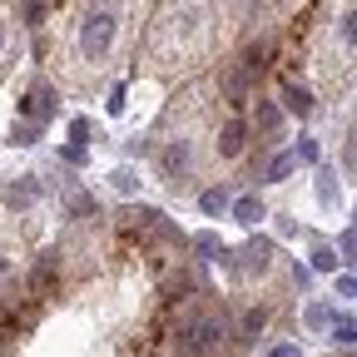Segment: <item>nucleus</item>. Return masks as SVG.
Instances as JSON below:
<instances>
[{
    "label": "nucleus",
    "mask_w": 357,
    "mask_h": 357,
    "mask_svg": "<svg viewBox=\"0 0 357 357\" xmlns=\"http://www.w3.org/2000/svg\"><path fill=\"white\" fill-rule=\"evenodd\" d=\"M312 268H337V253L323 243V248H312Z\"/></svg>",
    "instance_id": "obj_19"
},
{
    "label": "nucleus",
    "mask_w": 357,
    "mask_h": 357,
    "mask_svg": "<svg viewBox=\"0 0 357 357\" xmlns=\"http://www.w3.org/2000/svg\"><path fill=\"white\" fill-rule=\"evenodd\" d=\"M328 323H333V318H328V307L312 303V307H307V328H328Z\"/></svg>",
    "instance_id": "obj_21"
},
{
    "label": "nucleus",
    "mask_w": 357,
    "mask_h": 357,
    "mask_svg": "<svg viewBox=\"0 0 357 357\" xmlns=\"http://www.w3.org/2000/svg\"><path fill=\"white\" fill-rule=\"evenodd\" d=\"M293 159H303V164H312V159H318V139H303V144L293 149Z\"/></svg>",
    "instance_id": "obj_20"
},
{
    "label": "nucleus",
    "mask_w": 357,
    "mask_h": 357,
    "mask_svg": "<svg viewBox=\"0 0 357 357\" xmlns=\"http://www.w3.org/2000/svg\"><path fill=\"white\" fill-rule=\"evenodd\" d=\"M293 169H298V159H293V154H278L273 164H268V178H273V184H278V178H288Z\"/></svg>",
    "instance_id": "obj_15"
},
{
    "label": "nucleus",
    "mask_w": 357,
    "mask_h": 357,
    "mask_svg": "<svg viewBox=\"0 0 357 357\" xmlns=\"http://www.w3.org/2000/svg\"><path fill=\"white\" fill-rule=\"evenodd\" d=\"M60 283H65V263H60V253H40V263L30 268V283H25L30 298H35V303H40V298H50Z\"/></svg>",
    "instance_id": "obj_2"
},
{
    "label": "nucleus",
    "mask_w": 357,
    "mask_h": 357,
    "mask_svg": "<svg viewBox=\"0 0 357 357\" xmlns=\"http://www.w3.org/2000/svg\"><path fill=\"white\" fill-rule=\"evenodd\" d=\"M20 15H25V25H45V15H50V6H25Z\"/></svg>",
    "instance_id": "obj_22"
},
{
    "label": "nucleus",
    "mask_w": 357,
    "mask_h": 357,
    "mask_svg": "<svg viewBox=\"0 0 357 357\" xmlns=\"http://www.w3.org/2000/svg\"><path fill=\"white\" fill-rule=\"evenodd\" d=\"M283 105H288V114H312V95L303 84H283Z\"/></svg>",
    "instance_id": "obj_11"
},
{
    "label": "nucleus",
    "mask_w": 357,
    "mask_h": 357,
    "mask_svg": "<svg viewBox=\"0 0 357 357\" xmlns=\"http://www.w3.org/2000/svg\"><path fill=\"white\" fill-rule=\"evenodd\" d=\"M159 169H164V178H169L174 189L189 184V139H169L159 149Z\"/></svg>",
    "instance_id": "obj_4"
},
{
    "label": "nucleus",
    "mask_w": 357,
    "mask_h": 357,
    "mask_svg": "<svg viewBox=\"0 0 357 357\" xmlns=\"http://www.w3.org/2000/svg\"><path fill=\"white\" fill-rule=\"evenodd\" d=\"M35 134H40L35 124H15V139H20V144H35Z\"/></svg>",
    "instance_id": "obj_25"
},
{
    "label": "nucleus",
    "mask_w": 357,
    "mask_h": 357,
    "mask_svg": "<svg viewBox=\"0 0 357 357\" xmlns=\"http://www.w3.org/2000/svg\"><path fill=\"white\" fill-rule=\"evenodd\" d=\"M234 218H238V223H258V218H263V204H258L253 194H243V199L234 204Z\"/></svg>",
    "instance_id": "obj_13"
},
{
    "label": "nucleus",
    "mask_w": 357,
    "mask_h": 357,
    "mask_svg": "<svg viewBox=\"0 0 357 357\" xmlns=\"http://www.w3.org/2000/svg\"><path fill=\"white\" fill-rule=\"evenodd\" d=\"M70 213H75V218H89V213H95V199H89V194H75V199H70Z\"/></svg>",
    "instance_id": "obj_18"
},
{
    "label": "nucleus",
    "mask_w": 357,
    "mask_h": 357,
    "mask_svg": "<svg viewBox=\"0 0 357 357\" xmlns=\"http://www.w3.org/2000/svg\"><path fill=\"white\" fill-rule=\"evenodd\" d=\"M333 194H337V189H333V174L323 169V178H318V199H323V204H333Z\"/></svg>",
    "instance_id": "obj_23"
},
{
    "label": "nucleus",
    "mask_w": 357,
    "mask_h": 357,
    "mask_svg": "<svg viewBox=\"0 0 357 357\" xmlns=\"http://www.w3.org/2000/svg\"><path fill=\"white\" fill-rule=\"evenodd\" d=\"M20 114H25V119L40 129L45 119L55 114V89H50V84H30V95L20 100Z\"/></svg>",
    "instance_id": "obj_6"
},
{
    "label": "nucleus",
    "mask_w": 357,
    "mask_h": 357,
    "mask_svg": "<svg viewBox=\"0 0 357 357\" xmlns=\"http://www.w3.org/2000/svg\"><path fill=\"white\" fill-rule=\"evenodd\" d=\"M243 144H248V119L243 114H229L223 129H218V139H213V149H218V159H238Z\"/></svg>",
    "instance_id": "obj_5"
},
{
    "label": "nucleus",
    "mask_w": 357,
    "mask_h": 357,
    "mask_svg": "<svg viewBox=\"0 0 357 357\" xmlns=\"http://www.w3.org/2000/svg\"><path fill=\"white\" fill-rule=\"evenodd\" d=\"M0 273H6V258H0Z\"/></svg>",
    "instance_id": "obj_29"
},
{
    "label": "nucleus",
    "mask_w": 357,
    "mask_h": 357,
    "mask_svg": "<svg viewBox=\"0 0 357 357\" xmlns=\"http://www.w3.org/2000/svg\"><path fill=\"white\" fill-rule=\"evenodd\" d=\"M199 208L204 213H223V208H229V194H223V189H204L199 194Z\"/></svg>",
    "instance_id": "obj_14"
},
{
    "label": "nucleus",
    "mask_w": 357,
    "mask_h": 357,
    "mask_svg": "<svg viewBox=\"0 0 357 357\" xmlns=\"http://www.w3.org/2000/svg\"><path fill=\"white\" fill-rule=\"evenodd\" d=\"M213 84H218V100L229 105L234 114H238V109H243V105L253 100V89H258V79H253V75H248V70H243L238 60L218 65V79H213Z\"/></svg>",
    "instance_id": "obj_1"
},
{
    "label": "nucleus",
    "mask_w": 357,
    "mask_h": 357,
    "mask_svg": "<svg viewBox=\"0 0 357 357\" xmlns=\"http://www.w3.org/2000/svg\"><path fill=\"white\" fill-rule=\"evenodd\" d=\"M253 129L278 134V129H283V109H278L273 100H258V105H253Z\"/></svg>",
    "instance_id": "obj_7"
},
{
    "label": "nucleus",
    "mask_w": 357,
    "mask_h": 357,
    "mask_svg": "<svg viewBox=\"0 0 357 357\" xmlns=\"http://www.w3.org/2000/svg\"><path fill=\"white\" fill-rule=\"evenodd\" d=\"M342 35H347V45H357V10L342 15Z\"/></svg>",
    "instance_id": "obj_24"
},
{
    "label": "nucleus",
    "mask_w": 357,
    "mask_h": 357,
    "mask_svg": "<svg viewBox=\"0 0 357 357\" xmlns=\"http://www.w3.org/2000/svg\"><path fill=\"white\" fill-rule=\"evenodd\" d=\"M337 298H357V278H337Z\"/></svg>",
    "instance_id": "obj_26"
},
{
    "label": "nucleus",
    "mask_w": 357,
    "mask_h": 357,
    "mask_svg": "<svg viewBox=\"0 0 357 357\" xmlns=\"http://www.w3.org/2000/svg\"><path fill=\"white\" fill-rule=\"evenodd\" d=\"M194 253H204L208 263H229V248H223L213 234H199V238H194Z\"/></svg>",
    "instance_id": "obj_12"
},
{
    "label": "nucleus",
    "mask_w": 357,
    "mask_h": 357,
    "mask_svg": "<svg viewBox=\"0 0 357 357\" xmlns=\"http://www.w3.org/2000/svg\"><path fill=\"white\" fill-rule=\"evenodd\" d=\"M35 199H40V184H35V178H20V184L6 189V208H30Z\"/></svg>",
    "instance_id": "obj_8"
},
{
    "label": "nucleus",
    "mask_w": 357,
    "mask_h": 357,
    "mask_svg": "<svg viewBox=\"0 0 357 357\" xmlns=\"http://www.w3.org/2000/svg\"><path fill=\"white\" fill-rule=\"evenodd\" d=\"M268 253H273V243H268V238L248 243V248H243V273H263V268H268Z\"/></svg>",
    "instance_id": "obj_9"
},
{
    "label": "nucleus",
    "mask_w": 357,
    "mask_h": 357,
    "mask_svg": "<svg viewBox=\"0 0 357 357\" xmlns=\"http://www.w3.org/2000/svg\"><path fill=\"white\" fill-rule=\"evenodd\" d=\"M0 45H6V25H0Z\"/></svg>",
    "instance_id": "obj_28"
},
{
    "label": "nucleus",
    "mask_w": 357,
    "mask_h": 357,
    "mask_svg": "<svg viewBox=\"0 0 357 357\" xmlns=\"http://www.w3.org/2000/svg\"><path fill=\"white\" fill-rule=\"evenodd\" d=\"M263 328H268V312H263V307H248L243 318H238V342H253Z\"/></svg>",
    "instance_id": "obj_10"
},
{
    "label": "nucleus",
    "mask_w": 357,
    "mask_h": 357,
    "mask_svg": "<svg viewBox=\"0 0 357 357\" xmlns=\"http://www.w3.org/2000/svg\"><path fill=\"white\" fill-rule=\"evenodd\" d=\"M333 337L337 342H357V323L352 318H333Z\"/></svg>",
    "instance_id": "obj_16"
},
{
    "label": "nucleus",
    "mask_w": 357,
    "mask_h": 357,
    "mask_svg": "<svg viewBox=\"0 0 357 357\" xmlns=\"http://www.w3.org/2000/svg\"><path fill=\"white\" fill-rule=\"evenodd\" d=\"M268 357H298V347H273Z\"/></svg>",
    "instance_id": "obj_27"
},
{
    "label": "nucleus",
    "mask_w": 357,
    "mask_h": 357,
    "mask_svg": "<svg viewBox=\"0 0 357 357\" xmlns=\"http://www.w3.org/2000/svg\"><path fill=\"white\" fill-rule=\"evenodd\" d=\"M114 10H95V15H89L84 20V30H79V50L89 55V60H95V55H105V45L114 40Z\"/></svg>",
    "instance_id": "obj_3"
},
{
    "label": "nucleus",
    "mask_w": 357,
    "mask_h": 357,
    "mask_svg": "<svg viewBox=\"0 0 357 357\" xmlns=\"http://www.w3.org/2000/svg\"><path fill=\"white\" fill-rule=\"evenodd\" d=\"M109 184H114L119 194H134V184H139V178H134L129 169H114V174H109Z\"/></svg>",
    "instance_id": "obj_17"
}]
</instances>
